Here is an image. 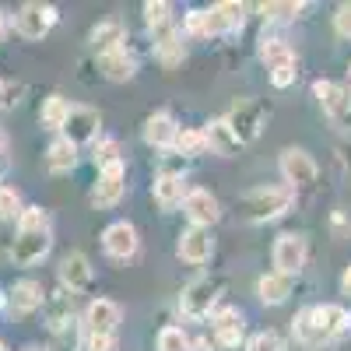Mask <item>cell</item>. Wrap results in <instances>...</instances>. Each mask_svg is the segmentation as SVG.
<instances>
[{
	"label": "cell",
	"instance_id": "cell-1",
	"mask_svg": "<svg viewBox=\"0 0 351 351\" xmlns=\"http://www.w3.org/2000/svg\"><path fill=\"white\" fill-rule=\"evenodd\" d=\"M53 250V225H49V215L43 208H25L21 218H18V228H14V243H11V260L14 267H36L43 263Z\"/></svg>",
	"mask_w": 351,
	"mask_h": 351
},
{
	"label": "cell",
	"instance_id": "cell-2",
	"mask_svg": "<svg viewBox=\"0 0 351 351\" xmlns=\"http://www.w3.org/2000/svg\"><path fill=\"white\" fill-rule=\"evenodd\" d=\"M291 204H295V190L291 186H256L239 197V218L250 225H267L288 215Z\"/></svg>",
	"mask_w": 351,
	"mask_h": 351
},
{
	"label": "cell",
	"instance_id": "cell-3",
	"mask_svg": "<svg viewBox=\"0 0 351 351\" xmlns=\"http://www.w3.org/2000/svg\"><path fill=\"white\" fill-rule=\"evenodd\" d=\"M225 295V278L221 274H200L193 278L183 295H180V309L190 319H208L211 313H218V302Z\"/></svg>",
	"mask_w": 351,
	"mask_h": 351
},
{
	"label": "cell",
	"instance_id": "cell-4",
	"mask_svg": "<svg viewBox=\"0 0 351 351\" xmlns=\"http://www.w3.org/2000/svg\"><path fill=\"white\" fill-rule=\"evenodd\" d=\"M225 120H228V127L236 130V137L243 141V144H253L260 134H263V127H267V120H271V109L263 106L260 99H236L232 102V109L225 112Z\"/></svg>",
	"mask_w": 351,
	"mask_h": 351
},
{
	"label": "cell",
	"instance_id": "cell-5",
	"mask_svg": "<svg viewBox=\"0 0 351 351\" xmlns=\"http://www.w3.org/2000/svg\"><path fill=\"white\" fill-rule=\"evenodd\" d=\"M56 21H60V11H56L53 4H43V0H28V4H21L14 11V32L28 43H39L46 39Z\"/></svg>",
	"mask_w": 351,
	"mask_h": 351
},
{
	"label": "cell",
	"instance_id": "cell-6",
	"mask_svg": "<svg viewBox=\"0 0 351 351\" xmlns=\"http://www.w3.org/2000/svg\"><path fill=\"white\" fill-rule=\"evenodd\" d=\"M313 95L319 99V109H324L327 120L337 130L351 134V92H348V84H341V81H313Z\"/></svg>",
	"mask_w": 351,
	"mask_h": 351
},
{
	"label": "cell",
	"instance_id": "cell-7",
	"mask_svg": "<svg viewBox=\"0 0 351 351\" xmlns=\"http://www.w3.org/2000/svg\"><path fill=\"white\" fill-rule=\"evenodd\" d=\"M278 169L285 176V186L291 190H313L319 180V165L306 148H285L278 158Z\"/></svg>",
	"mask_w": 351,
	"mask_h": 351
},
{
	"label": "cell",
	"instance_id": "cell-8",
	"mask_svg": "<svg viewBox=\"0 0 351 351\" xmlns=\"http://www.w3.org/2000/svg\"><path fill=\"white\" fill-rule=\"evenodd\" d=\"M56 274H60V285L71 291V295H84V291L95 288V267H92V260H88L81 250L64 253Z\"/></svg>",
	"mask_w": 351,
	"mask_h": 351
},
{
	"label": "cell",
	"instance_id": "cell-9",
	"mask_svg": "<svg viewBox=\"0 0 351 351\" xmlns=\"http://www.w3.org/2000/svg\"><path fill=\"white\" fill-rule=\"evenodd\" d=\"M246 11L250 8L239 4V0H221V4H215L211 11H204V39L228 36V32H243Z\"/></svg>",
	"mask_w": 351,
	"mask_h": 351
},
{
	"label": "cell",
	"instance_id": "cell-10",
	"mask_svg": "<svg viewBox=\"0 0 351 351\" xmlns=\"http://www.w3.org/2000/svg\"><path fill=\"white\" fill-rule=\"evenodd\" d=\"M99 134H102V112L92 106H71V116H67L60 137H67L74 148H81V144H95Z\"/></svg>",
	"mask_w": 351,
	"mask_h": 351
},
{
	"label": "cell",
	"instance_id": "cell-11",
	"mask_svg": "<svg viewBox=\"0 0 351 351\" xmlns=\"http://www.w3.org/2000/svg\"><path fill=\"white\" fill-rule=\"evenodd\" d=\"M123 193H127V165L120 162V165H109V169L99 172L88 200H92V208L106 211V208H116V204L123 200Z\"/></svg>",
	"mask_w": 351,
	"mask_h": 351
},
{
	"label": "cell",
	"instance_id": "cell-12",
	"mask_svg": "<svg viewBox=\"0 0 351 351\" xmlns=\"http://www.w3.org/2000/svg\"><path fill=\"white\" fill-rule=\"evenodd\" d=\"M306 236H299V232H281V236L274 239V271L278 274H288V278H295L302 267H306Z\"/></svg>",
	"mask_w": 351,
	"mask_h": 351
},
{
	"label": "cell",
	"instance_id": "cell-13",
	"mask_svg": "<svg viewBox=\"0 0 351 351\" xmlns=\"http://www.w3.org/2000/svg\"><path fill=\"white\" fill-rule=\"evenodd\" d=\"M215 232L211 228H183L180 232V243H176V256H180L183 263H208L215 256Z\"/></svg>",
	"mask_w": 351,
	"mask_h": 351
},
{
	"label": "cell",
	"instance_id": "cell-14",
	"mask_svg": "<svg viewBox=\"0 0 351 351\" xmlns=\"http://www.w3.org/2000/svg\"><path fill=\"white\" fill-rule=\"evenodd\" d=\"M102 250H106V256H112V260H134L137 256V250H141V239H137V228L130 225V221H112V225H106V232H102Z\"/></svg>",
	"mask_w": 351,
	"mask_h": 351
},
{
	"label": "cell",
	"instance_id": "cell-15",
	"mask_svg": "<svg viewBox=\"0 0 351 351\" xmlns=\"http://www.w3.org/2000/svg\"><path fill=\"white\" fill-rule=\"evenodd\" d=\"M183 215H186L190 225H197V228H211V225L221 218V204H218V197H215L211 190L193 186V190H186Z\"/></svg>",
	"mask_w": 351,
	"mask_h": 351
},
{
	"label": "cell",
	"instance_id": "cell-16",
	"mask_svg": "<svg viewBox=\"0 0 351 351\" xmlns=\"http://www.w3.org/2000/svg\"><path fill=\"white\" fill-rule=\"evenodd\" d=\"M43 319H46V327L53 334H64L74 324V295H71L64 285L46 291V299H43Z\"/></svg>",
	"mask_w": 351,
	"mask_h": 351
},
{
	"label": "cell",
	"instance_id": "cell-17",
	"mask_svg": "<svg viewBox=\"0 0 351 351\" xmlns=\"http://www.w3.org/2000/svg\"><path fill=\"white\" fill-rule=\"evenodd\" d=\"M309 316H313L316 334L324 337L327 344H330V341H337V337L351 327V313H348L344 306H337V302H327V306H309Z\"/></svg>",
	"mask_w": 351,
	"mask_h": 351
},
{
	"label": "cell",
	"instance_id": "cell-18",
	"mask_svg": "<svg viewBox=\"0 0 351 351\" xmlns=\"http://www.w3.org/2000/svg\"><path fill=\"white\" fill-rule=\"evenodd\" d=\"M200 130H204V137H208V152H211V155L236 158V155L243 152V141L236 137V130L228 127L225 116H215V120H208Z\"/></svg>",
	"mask_w": 351,
	"mask_h": 351
},
{
	"label": "cell",
	"instance_id": "cell-19",
	"mask_svg": "<svg viewBox=\"0 0 351 351\" xmlns=\"http://www.w3.org/2000/svg\"><path fill=\"white\" fill-rule=\"evenodd\" d=\"M211 324H215V344L218 348H239L246 341V319H243L239 309H232V306L218 309L211 316Z\"/></svg>",
	"mask_w": 351,
	"mask_h": 351
},
{
	"label": "cell",
	"instance_id": "cell-20",
	"mask_svg": "<svg viewBox=\"0 0 351 351\" xmlns=\"http://www.w3.org/2000/svg\"><path fill=\"white\" fill-rule=\"evenodd\" d=\"M120 319H123V313L112 299H92L84 309V330L88 334H116Z\"/></svg>",
	"mask_w": 351,
	"mask_h": 351
},
{
	"label": "cell",
	"instance_id": "cell-21",
	"mask_svg": "<svg viewBox=\"0 0 351 351\" xmlns=\"http://www.w3.org/2000/svg\"><path fill=\"white\" fill-rule=\"evenodd\" d=\"M88 46H92L99 56L116 53V49H127V25L120 18H106L99 21L92 32H88Z\"/></svg>",
	"mask_w": 351,
	"mask_h": 351
},
{
	"label": "cell",
	"instance_id": "cell-22",
	"mask_svg": "<svg viewBox=\"0 0 351 351\" xmlns=\"http://www.w3.org/2000/svg\"><path fill=\"white\" fill-rule=\"evenodd\" d=\"M43 299H46V288H43L39 281H32V278L14 281L11 291H8V306H11V313H18V316H28V313L43 309Z\"/></svg>",
	"mask_w": 351,
	"mask_h": 351
},
{
	"label": "cell",
	"instance_id": "cell-23",
	"mask_svg": "<svg viewBox=\"0 0 351 351\" xmlns=\"http://www.w3.org/2000/svg\"><path fill=\"white\" fill-rule=\"evenodd\" d=\"M152 197L158 208L172 211V208H183L186 200V183H183V172H158L155 183H152Z\"/></svg>",
	"mask_w": 351,
	"mask_h": 351
},
{
	"label": "cell",
	"instance_id": "cell-24",
	"mask_svg": "<svg viewBox=\"0 0 351 351\" xmlns=\"http://www.w3.org/2000/svg\"><path fill=\"white\" fill-rule=\"evenodd\" d=\"M176 137H180V123L172 120V112H155L144 120V141L158 152H172L176 148Z\"/></svg>",
	"mask_w": 351,
	"mask_h": 351
},
{
	"label": "cell",
	"instance_id": "cell-25",
	"mask_svg": "<svg viewBox=\"0 0 351 351\" xmlns=\"http://www.w3.org/2000/svg\"><path fill=\"white\" fill-rule=\"evenodd\" d=\"M99 71H102L106 81H116V84L134 81V77H137V56L127 53V49L106 53V56H99Z\"/></svg>",
	"mask_w": 351,
	"mask_h": 351
},
{
	"label": "cell",
	"instance_id": "cell-26",
	"mask_svg": "<svg viewBox=\"0 0 351 351\" xmlns=\"http://www.w3.org/2000/svg\"><path fill=\"white\" fill-rule=\"evenodd\" d=\"M291 288H295V278L267 271V274H260V281H256V295H260L263 306H281V302H288Z\"/></svg>",
	"mask_w": 351,
	"mask_h": 351
},
{
	"label": "cell",
	"instance_id": "cell-27",
	"mask_svg": "<svg viewBox=\"0 0 351 351\" xmlns=\"http://www.w3.org/2000/svg\"><path fill=\"white\" fill-rule=\"evenodd\" d=\"M155 56H158V64L162 67H176V64H183L186 60V43H183V32L180 28H162L158 39H155Z\"/></svg>",
	"mask_w": 351,
	"mask_h": 351
},
{
	"label": "cell",
	"instance_id": "cell-28",
	"mask_svg": "<svg viewBox=\"0 0 351 351\" xmlns=\"http://www.w3.org/2000/svg\"><path fill=\"white\" fill-rule=\"evenodd\" d=\"M46 169L53 176H64V172H74L77 169V148H74L67 137H56L49 148H46Z\"/></svg>",
	"mask_w": 351,
	"mask_h": 351
},
{
	"label": "cell",
	"instance_id": "cell-29",
	"mask_svg": "<svg viewBox=\"0 0 351 351\" xmlns=\"http://www.w3.org/2000/svg\"><path fill=\"white\" fill-rule=\"evenodd\" d=\"M260 60L267 64V71H274V67H288V64H295V49H291L285 39H267L263 36L260 39Z\"/></svg>",
	"mask_w": 351,
	"mask_h": 351
},
{
	"label": "cell",
	"instance_id": "cell-30",
	"mask_svg": "<svg viewBox=\"0 0 351 351\" xmlns=\"http://www.w3.org/2000/svg\"><path fill=\"white\" fill-rule=\"evenodd\" d=\"M67 116H71V102H67L64 95H49V99H43L39 120H43V127H46V130H64Z\"/></svg>",
	"mask_w": 351,
	"mask_h": 351
},
{
	"label": "cell",
	"instance_id": "cell-31",
	"mask_svg": "<svg viewBox=\"0 0 351 351\" xmlns=\"http://www.w3.org/2000/svg\"><path fill=\"white\" fill-rule=\"evenodd\" d=\"M291 330H295V341L306 348V351H316V348H327V341L316 334V327H313V316H309V306L291 319Z\"/></svg>",
	"mask_w": 351,
	"mask_h": 351
},
{
	"label": "cell",
	"instance_id": "cell-32",
	"mask_svg": "<svg viewBox=\"0 0 351 351\" xmlns=\"http://www.w3.org/2000/svg\"><path fill=\"white\" fill-rule=\"evenodd\" d=\"M141 11H144V25H148L152 32H162V28L172 25V4L169 0H148Z\"/></svg>",
	"mask_w": 351,
	"mask_h": 351
},
{
	"label": "cell",
	"instance_id": "cell-33",
	"mask_svg": "<svg viewBox=\"0 0 351 351\" xmlns=\"http://www.w3.org/2000/svg\"><path fill=\"white\" fill-rule=\"evenodd\" d=\"M172 152H176V155H186V158L208 155V137H204V130H180Z\"/></svg>",
	"mask_w": 351,
	"mask_h": 351
},
{
	"label": "cell",
	"instance_id": "cell-34",
	"mask_svg": "<svg viewBox=\"0 0 351 351\" xmlns=\"http://www.w3.org/2000/svg\"><path fill=\"white\" fill-rule=\"evenodd\" d=\"M92 162L95 169H109V165H120L123 162V152H120V141H112V137H102L95 141V152H92Z\"/></svg>",
	"mask_w": 351,
	"mask_h": 351
},
{
	"label": "cell",
	"instance_id": "cell-35",
	"mask_svg": "<svg viewBox=\"0 0 351 351\" xmlns=\"http://www.w3.org/2000/svg\"><path fill=\"white\" fill-rule=\"evenodd\" d=\"M21 211H25L21 193H18L14 186H0V221H14V225H18Z\"/></svg>",
	"mask_w": 351,
	"mask_h": 351
},
{
	"label": "cell",
	"instance_id": "cell-36",
	"mask_svg": "<svg viewBox=\"0 0 351 351\" xmlns=\"http://www.w3.org/2000/svg\"><path fill=\"white\" fill-rule=\"evenodd\" d=\"M260 11H263V18H271V21H295V18L306 11V4L281 0V4H260Z\"/></svg>",
	"mask_w": 351,
	"mask_h": 351
},
{
	"label": "cell",
	"instance_id": "cell-37",
	"mask_svg": "<svg viewBox=\"0 0 351 351\" xmlns=\"http://www.w3.org/2000/svg\"><path fill=\"white\" fill-rule=\"evenodd\" d=\"M158 351H190V337L183 327H162L158 330Z\"/></svg>",
	"mask_w": 351,
	"mask_h": 351
},
{
	"label": "cell",
	"instance_id": "cell-38",
	"mask_svg": "<svg viewBox=\"0 0 351 351\" xmlns=\"http://www.w3.org/2000/svg\"><path fill=\"white\" fill-rule=\"evenodd\" d=\"M246 351H285V344H281V337L274 330H260V334H253L246 341Z\"/></svg>",
	"mask_w": 351,
	"mask_h": 351
},
{
	"label": "cell",
	"instance_id": "cell-39",
	"mask_svg": "<svg viewBox=\"0 0 351 351\" xmlns=\"http://www.w3.org/2000/svg\"><path fill=\"white\" fill-rule=\"evenodd\" d=\"M183 39L186 36H193V39H204V11H186L183 14Z\"/></svg>",
	"mask_w": 351,
	"mask_h": 351
},
{
	"label": "cell",
	"instance_id": "cell-40",
	"mask_svg": "<svg viewBox=\"0 0 351 351\" xmlns=\"http://www.w3.org/2000/svg\"><path fill=\"white\" fill-rule=\"evenodd\" d=\"M84 351H120V344H116V334H88Z\"/></svg>",
	"mask_w": 351,
	"mask_h": 351
},
{
	"label": "cell",
	"instance_id": "cell-41",
	"mask_svg": "<svg viewBox=\"0 0 351 351\" xmlns=\"http://www.w3.org/2000/svg\"><path fill=\"white\" fill-rule=\"evenodd\" d=\"M18 95H21V84H14V81H8V77H0V109H14Z\"/></svg>",
	"mask_w": 351,
	"mask_h": 351
},
{
	"label": "cell",
	"instance_id": "cell-42",
	"mask_svg": "<svg viewBox=\"0 0 351 351\" xmlns=\"http://www.w3.org/2000/svg\"><path fill=\"white\" fill-rule=\"evenodd\" d=\"M334 32H337L341 39H351V4H341V8L334 11Z\"/></svg>",
	"mask_w": 351,
	"mask_h": 351
},
{
	"label": "cell",
	"instance_id": "cell-43",
	"mask_svg": "<svg viewBox=\"0 0 351 351\" xmlns=\"http://www.w3.org/2000/svg\"><path fill=\"white\" fill-rule=\"evenodd\" d=\"M295 77H299L295 64H288V67H274V71H271V84H274V88H291V84H295Z\"/></svg>",
	"mask_w": 351,
	"mask_h": 351
},
{
	"label": "cell",
	"instance_id": "cell-44",
	"mask_svg": "<svg viewBox=\"0 0 351 351\" xmlns=\"http://www.w3.org/2000/svg\"><path fill=\"white\" fill-rule=\"evenodd\" d=\"M218 344H215V337H197V341H190V351H215Z\"/></svg>",
	"mask_w": 351,
	"mask_h": 351
},
{
	"label": "cell",
	"instance_id": "cell-45",
	"mask_svg": "<svg viewBox=\"0 0 351 351\" xmlns=\"http://www.w3.org/2000/svg\"><path fill=\"white\" fill-rule=\"evenodd\" d=\"M341 295H348V299H351V263H348L344 274H341Z\"/></svg>",
	"mask_w": 351,
	"mask_h": 351
},
{
	"label": "cell",
	"instance_id": "cell-46",
	"mask_svg": "<svg viewBox=\"0 0 351 351\" xmlns=\"http://www.w3.org/2000/svg\"><path fill=\"white\" fill-rule=\"evenodd\" d=\"M341 162H344V165L351 169V134H348V141L341 144Z\"/></svg>",
	"mask_w": 351,
	"mask_h": 351
},
{
	"label": "cell",
	"instance_id": "cell-47",
	"mask_svg": "<svg viewBox=\"0 0 351 351\" xmlns=\"http://www.w3.org/2000/svg\"><path fill=\"white\" fill-rule=\"evenodd\" d=\"M8 32H11V21H8V14H4V11H0V43L8 39Z\"/></svg>",
	"mask_w": 351,
	"mask_h": 351
},
{
	"label": "cell",
	"instance_id": "cell-48",
	"mask_svg": "<svg viewBox=\"0 0 351 351\" xmlns=\"http://www.w3.org/2000/svg\"><path fill=\"white\" fill-rule=\"evenodd\" d=\"M4 144H8V137H4V130H0V152H4Z\"/></svg>",
	"mask_w": 351,
	"mask_h": 351
},
{
	"label": "cell",
	"instance_id": "cell-49",
	"mask_svg": "<svg viewBox=\"0 0 351 351\" xmlns=\"http://www.w3.org/2000/svg\"><path fill=\"white\" fill-rule=\"evenodd\" d=\"M0 351H8V344H4V341H0Z\"/></svg>",
	"mask_w": 351,
	"mask_h": 351
},
{
	"label": "cell",
	"instance_id": "cell-50",
	"mask_svg": "<svg viewBox=\"0 0 351 351\" xmlns=\"http://www.w3.org/2000/svg\"><path fill=\"white\" fill-rule=\"evenodd\" d=\"M0 306H4V295H0Z\"/></svg>",
	"mask_w": 351,
	"mask_h": 351
}]
</instances>
